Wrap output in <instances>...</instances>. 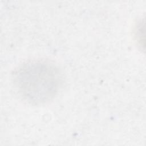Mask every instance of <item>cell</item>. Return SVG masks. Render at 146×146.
<instances>
[{"instance_id":"obj_1","label":"cell","mask_w":146,"mask_h":146,"mask_svg":"<svg viewBox=\"0 0 146 146\" xmlns=\"http://www.w3.org/2000/svg\"><path fill=\"white\" fill-rule=\"evenodd\" d=\"M12 82L19 97L35 106L52 100L63 82L59 67L45 59L29 60L20 64L14 70Z\"/></svg>"}]
</instances>
